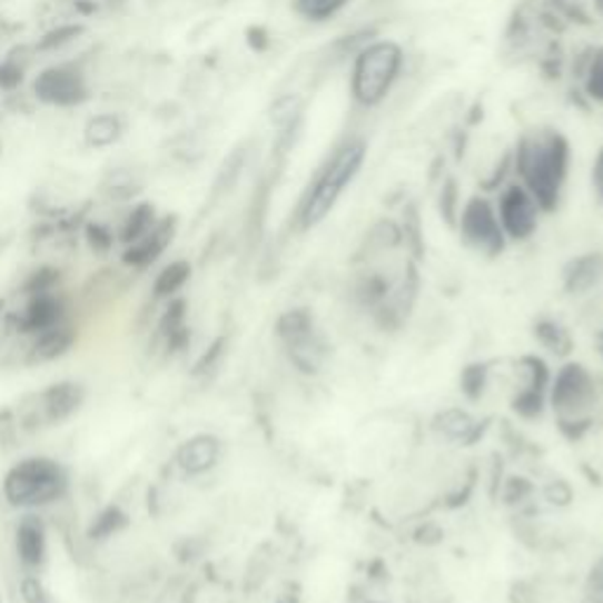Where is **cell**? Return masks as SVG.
<instances>
[{
  "label": "cell",
  "mask_w": 603,
  "mask_h": 603,
  "mask_svg": "<svg viewBox=\"0 0 603 603\" xmlns=\"http://www.w3.org/2000/svg\"><path fill=\"white\" fill-rule=\"evenodd\" d=\"M510 154L512 177L533 194L542 212L558 210L573 168L571 139L554 126H533L518 132Z\"/></svg>",
  "instance_id": "6da1fadb"
},
{
  "label": "cell",
  "mask_w": 603,
  "mask_h": 603,
  "mask_svg": "<svg viewBox=\"0 0 603 603\" xmlns=\"http://www.w3.org/2000/svg\"><path fill=\"white\" fill-rule=\"evenodd\" d=\"M368 160V139L358 132H347L328 149L309 182L299 196L295 225L302 231L316 229L337 208L342 196L364 172Z\"/></svg>",
  "instance_id": "7a4b0ae2"
},
{
  "label": "cell",
  "mask_w": 603,
  "mask_h": 603,
  "mask_svg": "<svg viewBox=\"0 0 603 603\" xmlns=\"http://www.w3.org/2000/svg\"><path fill=\"white\" fill-rule=\"evenodd\" d=\"M406 48L394 38L366 40L349 59V99L358 111H377L398 88L406 71Z\"/></svg>",
  "instance_id": "3957f363"
},
{
  "label": "cell",
  "mask_w": 603,
  "mask_h": 603,
  "mask_svg": "<svg viewBox=\"0 0 603 603\" xmlns=\"http://www.w3.org/2000/svg\"><path fill=\"white\" fill-rule=\"evenodd\" d=\"M67 491V474L50 457H27L3 481L6 500L12 507H43Z\"/></svg>",
  "instance_id": "277c9868"
},
{
  "label": "cell",
  "mask_w": 603,
  "mask_h": 603,
  "mask_svg": "<svg viewBox=\"0 0 603 603\" xmlns=\"http://www.w3.org/2000/svg\"><path fill=\"white\" fill-rule=\"evenodd\" d=\"M455 229L462 244L484 257H497L510 246L497 219L495 200L488 194H472L462 200L455 217Z\"/></svg>",
  "instance_id": "5b68a950"
},
{
  "label": "cell",
  "mask_w": 603,
  "mask_h": 603,
  "mask_svg": "<svg viewBox=\"0 0 603 603\" xmlns=\"http://www.w3.org/2000/svg\"><path fill=\"white\" fill-rule=\"evenodd\" d=\"M547 398L561 425H585L596 406V379L582 364H566L552 377Z\"/></svg>",
  "instance_id": "8992f818"
},
{
  "label": "cell",
  "mask_w": 603,
  "mask_h": 603,
  "mask_svg": "<svg viewBox=\"0 0 603 603\" xmlns=\"http://www.w3.org/2000/svg\"><path fill=\"white\" fill-rule=\"evenodd\" d=\"M493 200L502 231H505L510 244H524L537 234L540 219L545 212H542L533 194L514 177L495 191Z\"/></svg>",
  "instance_id": "52a82bcc"
},
{
  "label": "cell",
  "mask_w": 603,
  "mask_h": 603,
  "mask_svg": "<svg viewBox=\"0 0 603 603\" xmlns=\"http://www.w3.org/2000/svg\"><path fill=\"white\" fill-rule=\"evenodd\" d=\"M33 92L46 105L73 107L88 97L86 80L71 67H52L36 78Z\"/></svg>",
  "instance_id": "ba28073f"
},
{
  "label": "cell",
  "mask_w": 603,
  "mask_h": 603,
  "mask_svg": "<svg viewBox=\"0 0 603 603\" xmlns=\"http://www.w3.org/2000/svg\"><path fill=\"white\" fill-rule=\"evenodd\" d=\"M86 401V392L76 382H57L38 396V413L40 422L46 425H59L69 419Z\"/></svg>",
  "instance_id": "9c48e42d"
},
{
  "label": "cell",
  "mask_w": 603,
  "mask_h": 603,
  "mask_svg": "<svg viewBox=\"0 0 603 603\" xmlns=\"http://www.w3.org/2000/svg\"><path fill=\"white\" fill-rule=\"evenodd\" d=\"M223 457V441L212 434H196L177 448V465L189 476H200L217 467Z\"/></svg>",
  "instance_id": "30bf717a"
},
{
  "label": "cell",
  "mask_w": 603,
  "mask_h": 603,
  "mask_svg": "<svg viewBox=\"0 0 603 603\" xmlns=\"http://www.w3.org/2000/svg\"><path fill=\"white\" fill-rule=\"evenodd\" d=\"M603 280V253H585L566 265L564 288L569 295H585Z\"/></svg>",
  "instance_id": "8fae6325"
},
{
  "label": "cell",
  "mask_w": 603,
  "mask_h": 603,
  "mask_svg": "<svg viewBox=\"0 0 603 603\" xmlns=\"http://www.w3.org/2000/svg\"><path fill=\"white\" fill-rule=\"evenodd\" d=\"M46 526L36 516H24L17 526V554L27 569H38L46 561Z\"/></svg>",
  "instance_id": "7c38bea8"
},
{
  "label": "cell",
  "mask_w": 603,
  "mask_h": 603,
  "mask_svg": "<svg viewBox=\"0 0 603 603\" xmlns=\"http://www.w3.org/2000/svg\"><path fill=\"white\" fill-rule=\"evenodd\" d=\"M57 324H62V302L50 293H38L27 305L19 326L24 333H43Z\"/></svg>",
  "instance_id": "4fadbf2b"
},
{
  "label": "cell",
  "mask_w": 603,
  "mask_h": 603,
  "mask_svg": "<svg viewBox=\"0 0 603 603\" xmlns=\"http://www.w3.org/2000/svg\"><path fill=\"white\" fill-rule=\"evenodd\" d=\"M172 238V223H164L160 227L151 229L147 236H142L123 253V263L132 267H147L156 263L158 255L166 250Z\"/></svg>",
  "instance_id": "5bb4252c"
},
{
  "label": "cell",
  "mask_w": 603,
  "mask_h": 603,
  "mask_svg": "<svg viewBox=\"0 0 603 603\" xmlns=\"http://www.w3.org/2000/svg\"><path fill=\"white\" fill-rule=\"evenodd\" d=\"M577 80L582 97H587L592 105L603 107V46L587 50L577 69Z\"/></svg>",
  "instance_id": "9a60e30c"
},
{
  "label": "cell",
  "mask_w": 603,
  "mask_h": 603,
  "mask_svg": "<svg viewBox=\"0 0 603 603\" xmlns=\"http://www.w3.org/2000/svg\"><path fill=\"white\" fill-rule=\"evenodd\" d=\"M352 0H293V12L312 27H326L347 12Z\"/></svg>",
  "instance_id": "2e32d148"
},
{
  "label": "cell",
  "mask_w": 603,
  "mask_h": 603,
  "mask_svg": "<svg viewBox=\"0 0 603 603\" xmlns=\"http://www.w3.org/2000/svg\"><path fill=\"white\" fill-rule=\"evenodd\" d=\"M73 330L69 326H62V324H57L43 333H38L36 342H33V360H52L57 356H62L71 349L73 345Z\"/></svg>",
  "instance_id": "e0dca14e"
},
{
  "label": "cell",
  "mask_w": 603,
  "mask_h": 603,
  "mask_svg": "<svg viewBox=\"0 0 603 603\" xmlns=\"http://www.w3.org/2000/svg\"><path fill=\"white\" fill-rule=\"evenodd\" d=\"M436 429L453 441H472L476 436V422L465 411L448 408L438 415Z\"/></svg>",
  "instance_id": "ac0fdd59"
},
{
  "label": "cell",
  "mask_w": 603,
  "mask_h": 603,
  "mask_svg": "<svg viewBox=\"0 0 603 603\" xmlns=\"http://www.w3.org/2000/svg\"><path fill=\"white\" fill-rule=\"evenodd\" d=\"M191 276V267L185 259H177V263L160 269V274L154 280V295L156 297H172L179 288H182Z\"/></svg>",
  "instance_id": "d6986e66"
},
{
  "label": "cell",
  "mask_w": 603,
  "mask_h": 603,
  "mask_svg": "<svg viewBox=\"0 0 603 603\" xmlns=\"http://www.w3.org/2000/svg\"><path fill=\"white\" fill-rule=\"evenodd\" d=\"M314 330V318L309 316V312L305 309H293V312H286L284 316L278 318V326H276V333L278 337L286 342V345H290V342L305 337Z\"/></svg>",
  "instance_id": "ffe728a7"
},
{
  "label": "cell",
  "mask_w": 603,
  "mask_h": 603,
  "mask_svg": "<svg viewBox=\"0 0 603 603\" xmlns=\"http://www.w3.org/2000/svg\"><path fill=\"white\" fill-rule=\"evenodd\" d=\"M120 137V123L113 116H97L86 128V142L90 147H109Z\"/></svg>",
  "instance_id": "44dd1931"
},
{
  "label": "cell",
  "mask_w": 603,
  "mask_h": 603,
  "mask_svg": "<svg viewBox=\"0 0 603 603\" xmlns=\"http://www.w3.org/2000/svg\"><path fill=\"white\" fill-rule=\"evenodd\" d=\"M126 524H128V516L123 512H120L118 507H107L102 514H99L92 521L88 535L92 540H107V537L116 535L118 531H123Z\"/></svg>",
  "instance_id": "7402d4cb"
},
{
  "label": "cell",
  "mask_w": 603,
  "mask_h": 603,
  "mask_svg": "<svg viewBox=\"0 0 603 603\" xmlns=\"http://www.w3.org/2000/svg\"><path fill=\"white\" fill-rule=\"evenodd\" d=\"M154 227V208L142 204L137 206L132 210V215L128 217V223L123 227V234H120V238H123V244H135V240H139L142 236H147Z\"/></svg>",
  "instance_id": "603a6c76"
},
{
  "label": "cell",
  "mask_w": 603,
  "mask_h": 603,
  "mask_svg": "<svg viewBox=\"0 0 603 603\" xmlns=\"http://www.w3.org/2000/svg\"><path fill=\"white\" fill-rule=\"evenodd\" d=\"M535 337L545 345L550 352H558V354H566L569 347H571V337L569 333L561 328L558 324H554V320H540V324L535 326Z\"/></svg>",
  "instance_id": "cb8c5ba5"
},
{
  "label": "cell",
  "mask_w": 603,
  "mask_h": 603,
  "mask_svg": "<svg viewBox=\"0 0 603 603\" xmlns=\"http://www.w3.org/2000/svg\"><path fill=\"white\" fill-rule=\"evenodd\" d=\"M486 387V368L484 366H469L462 373V389L469 398H478Z\"/></svg>",
  "instance_id": "d4e9b609"
},
{
  "label": "cell",
  "mask_w": 603,
  "mask_h": 603,
  "mask_svg": "<svg viewBox=\"0 0 603 603\" xmlns=\"http://www.w3.org/2000/svg\"><path fill=\"white\" fill-rule=\"evenodd\" d=\"M22 599L24 603H50L46 587L40 585L38 577H31V575L22 580Z\"/></svg>",
  "instance_id": "484cf974"
},
{
  "label": "cell",
  "mask_w": 603,
  "mask_h": 603,
  "mask_svg": "<svg viewBox=\"0 0 603 603\" xmlns=\"http://www.w3.org/2000/svg\"><path fill=\"white\" fill-rule=\"evenodd\" d=\"M78 33H80V27H59L57 31H50V33L43 38V43H40V48L48 50V48L65 46V43H69L71 38H76Z\"/></svg>",
  "instance_id": "4316f807"
},
{
  "label": "cell",
  "mask_w": 603,
  "mask_h": 603,
  "mask_svg": "<svg viewBox=\"0 0 603 603\" xmlns=\"http://www.w3.org/2000/svg\"><path fill=\"white\" fill-rule=\"evenodd\" d=\"M587 590H590V596H592L594 601L603 603V556L596 561V564H594L592 571H590Z\"/></svg>",
  "instance_id": "83f0119b"
},
{
  "label": "cell",
  "mask_w": 603,
  "mask_h": 603,
  "mask_svg": "<svg viewBox=\"0 0 603 603\" xmlns=\"http://www.w3.org/2000/svg\"><path fill=\"white\" fill-rule=\"evenodd\" d=\"M592 191L596 194L599 204H603V145L592 160Z\"/></svg>",
  "instance_id": "f1b7e54d"
},
{
  "label": "cell",
  "mask_w": 603,
  "mask_h": 603,
  "mask_svg": "<svg viewBox=\"0 0 603 603\" xmlns=\"http://www.w3.org/2000/svg\"><path fill=\"white\" fill-rule=\"evenodd\" d=\"M223 345H225L223 339H217V342H215V345L204 354V358H200L198 364H196V373H206L208 368L215 366V360L219 358V354H223Z\"/></svg>",
  "instance_id": "f546056e"
},
{
  "label": "cell",
  "mask_w": 603,
  "mask_h": 603,
  "mask_svg": "<svg viewBox=\"0 0 603 603\" xmlns=\"http://www.w3.org/2000/svg\"><path fill=\"white\" fill-rule=\"evenodd\" d=\"M88 238H90L92 248H97V250H107V248L111 246V236H109V231H107L105 227H99V225H92V227L88 229Z\"/></svg>",
  "instance_id": "4dcf8cb0"
},
{
  "label": "cell",
  "mask_w": 603,
  "mask_h": 603,
  "mask_svg": "<svg viewBox=\"0 0 603 603\" xmlns=\"http://www.w3.org/2000/svg\"><path fill=\"white\" fill-rule=\"evenodd\" d=\"M19 80H22V69H17L14 65L0 67V88H14Z\"/></svg>",
  "instance_id": "1f68e13d"
},
{
  "label": "cell",
  "mask_w": 603,
  "mask_h": 603,
  "mask_svg": "<svg viewBox=\"0 0 603 603\" xmlns=\"http://www.w3.org/2000/svg\"><path fill=\"white\" fill-rule=\"evenodd\" d=\"M547 500L554 502V505L556 502L558 505H566V502L571 500V488L564 484V481H556V484H552L547 491Z\"/></svg>",
  "instance_id": "d6a6232c"
},
{
  "label": "cell",
  "mask_w": 603,
  "mask_h": 603,
  "mask_svg": "<svg viewBox=\"0 0 603 603\" xmlns=\"http://www.w3.org/2000/svg\"><path fill=\"white\" fill-rule=\"evenodd\" d=\"M596 342H599V354H601V358H603V330L599 333V337H596Z\"/></svg>",
  "instance_id": "836d02e7"
}]
</instances>
